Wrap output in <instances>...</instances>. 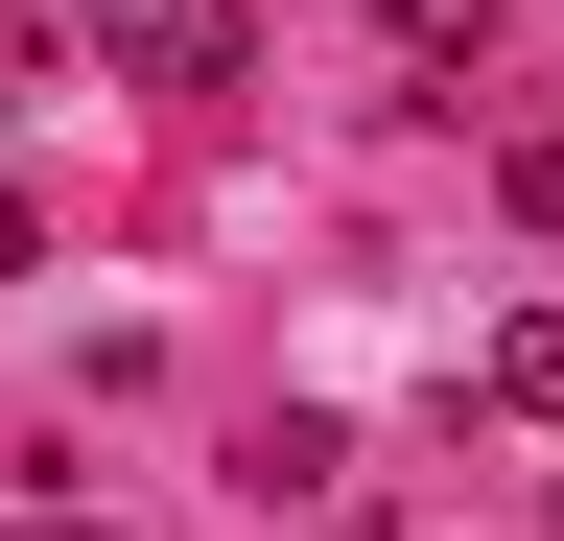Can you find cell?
Masks as SVG:
<instances>
[{"mask_svg": "<svg viewBox=\"0 0 564 541\" xmlns=\"http://www.w3.org/2000/svg\"><path fill=\"white\" fill-rule=\"evenodd\" d=\"M0 541H70V518H0Z\"/></svg>", "mask_w": 564, "mask_h": 541, "instance_id": "obj_5", "label": "cell"}, {"mask_svg": "<svg viewBox=\"0 0 564 541\" xmlns=\"http://www.w3.org/2000/svg\"><path fill=\"white\" fill-rule=\"evenodd\" d=\"M541 541H564V495H541Z\"/></svg>", "mask_w": 564, "mask_h": 541, "instance_id": "obj_6", "label": "cell"}, {"mask_svg": "<svg viewBox=\"0 0 564 541\" xmlns=\"http://www.w3.org/2000/svg\"><path fill=\"white\" fill-rule=\"evenodd\" d=\"M95 72H118V95H236L259 24H236V0H95Z\"/></svg>", "mask_w": 564, "mask_h": 541, "instance_id": "obj_1", "label": "cell"}, {"mask_svg": "<svg viewBox=\"0 0 564 541\" xmlns=\"http://www.w3.org/2000/svg\"><path fill=\"white\" fill-rule=\"evenodd\" d=\"M494 400H518V424H564V306H518V329H494Z\"/></svg>", "mask_w": 564, "mask_h": 541, "instance_id": "obj_3", "label": "cell"}, {"mask_svg": "<svg viewBox=\"0 0 564 541\" xmlns=\"http://www.w3.org/2000/svg\"><path fill=\"white\" fill-rule=\"evenodd\" d=\"M494 213H518V236H564V142H494Z\"/></svg>", "mask_w": 564, "mask_h": 541, "instance_id": "obj_4", "label": "cell"}, {"mask_svg": "<svg viewBox=\"0 0 564 541\" xmlns=\"http://www.w3.org/2000/svg\"><path fill=\"white\" fill-rule=\"evenodd\" d=\"M377 47H423V72H494V0H352Z\"/></svg>", "mask_w": 564, "mask_h": 541, "instance_id": "obj_2", "label": "cell"}]
</instances>
